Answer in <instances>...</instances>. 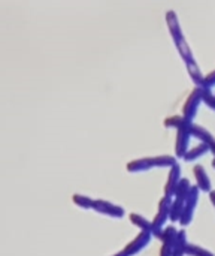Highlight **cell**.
I'll list each match as a JSON object with an SVG mask.
<instances>
[{"label": "cell", "instance_id": "6da1fadb", "mask_svg": "<svg viewBox=\"0 0 215 256\" xmlns=\"http://www.w3.org/2000/svg\"><path fill=\"white\" fill-rule=\"evenodd\" d=\"M166 22H168V27H169V30H171V34H172V38H174V40H175V45H177V48H178L181 57L186 60V58H189L190 56H193V54H192V50H190V46H189V44H187V40H186L183 32H181V27H180V24H178V18H177V15H175L174 10H169V12L166 14Z\"/></svg>", "mask_w": 215, "mask_h": 256}, {"label": "cell", "instance_id": "7a4b0ae2", "mask_svg": "<svg viewBox=\"0 0 215 256\" xmlns=\"http://www.w3.org/2000/svg\"><path fill=\"white\" fill-rule=\"evenodd\" d=\"M171 206H172V198L163 196L159 201V210L154 216L153 222V237L160 238L168 220H171Z\"/></svg>", "mask_w": 215, "mask_h": 256}, {"label": "cell", "instance_id": "3957f363", "mask_svg": "<svg viewBox=\"0 0 215 256\" xmlns=\"http://www.w3.org/2000/svg\"><path fill=\"white\" fill-rule=\"evenodd\" d=\"M199 195H201L199 188L198 186H192L190 194H189V196L184 201V212H183V216H181V220H180V224L183 226H189L192 224L193 216H195L196 206L199 202Z\"/></svg>", "mask_w": 215, "mask_h": 256}, {"label": "cell", "instance_id": "277c9868", "mask_svg": "<svg viewBox=\"0 0 215 256\" xmlns=\"http://www.w3.org/2000/svg\"><path fill=\"white\" fill-rule=\"evenodd\" d=\"M151 238H153V234H151V232L141 231L132 242L127 243V246H126L123 250H124V254L127 256L138 255L139 252H142V250L151 243Z\"/></svg>", "mask_w": 215, "mask_h": 256}, {"label": "cell", "instance_id": "5b68a950", "mask_svg": "<svg viewBox=\"0 0 215 256\" xmlns=\"http://www.w3.org/2000/svg\"><path fill=\"white\" fill-rule=\"evenodd\" d=\"M193 122H187L186 124L180 126L177 130V142H175V153L178 158H184L187 150H189V144H190V124Z\"/></svg>", "mask_w": 215, "mask_h": 256}, {"label": "cell", "instance_id": "8992f818", "mask_svg": "<svg viewBox=\"0 0 215 256\" xmlns=\"http://www.w3.org/2000/svg\"><path fill=\"white\" fill-rule=\"evenodd\" d=\"M178 230L174 225L165 226L160 240H162V248H160V256H172L174 250V244H175V238H177Z\"/></svg>", "mask_w": 215, "mask_h": 256}, {"label": "cell", "instance_id": "52a82bcc", "mask_svg": "<svg viewBox=\"0 0 215 256\" xmlns=\"http://www.w3.org/2000/svg\"><path fill=\"white\" fill-rule=\"evenodd\" d=\"M93 210L100 213V214L114 218V219H120V218L124 216V208L123 207H120L117 204H112V202H108V201H103V200H94Z\"/></svg>", "mask_w": 215, "mask_h": 256}, {"label": "cell", "instance_id": "ba28073f", "mask_svg": "<svg viewBox=\"0 0 215 256\" xmlns=\"http://www.w3.org/2000/svg\"><path fill=\"white\" fill-rule=\"evenodd\" d=\"M202 100V88H196L190 96L189 99L186 100L184 104V110H183V117L187 120V122H193L196 112H198V106Z\"/></svg>", "mask_w": 215, "mask_h": 256}, {"label": "cell", "instance_id": "9c48e42d", "mask_svg": "<svg viewBox=\"0 0 215 256\" xmlns=\"http://www.w3.org/2000/svg\"><path fill=\"white\" fill-rule=\"evenodd\" d=\"M180 182H181V166L178 164H175L169 170V174H168V180H166V184H165V196L174 198L175 189H177Z\"/></svg>", "mask_w": 215, "mask_h": 256}, {"label": "cell", "instance_id": "30bf717a", "mask_svg": "<svg viewBox=\"0 0 215 256\" xmlns=\"http://www.w3.org/2000/svg\"><path fill=\"white\" fill-rule=\"evenodd\" d=\"M193 174H195V178H196V186L199 188L201 192H211V180L205 171V168L202 165H196L193 168Z\"/></svg>", "mask_w": 215, "mask_h": 256}, {"label": "cell", "instance_id": "8fae6325", "mask_svg": "<svg viewBox=\"0 0 215 256\" xmlns=\"http://www.w3.org/2000/svg\"><path fill=\"white\" fill-rule=\"evenodd\" d=\"M190 135L198 138L201 142H205V144H210V146L214 142V136L205 128H202L199 124H195V123L190 124Z\"/></svg>", "mask_w": 215, "mask_h": 256}, {"label": "cell", "instance_id": "7c38bea8", "mask_svg": "<svg viewBox=\"0 0 215 256\" xmlns=\"http://www.w3.org/2000/svg\"><path fill=\"white\" fill-rule=\"evenodd\" d=\"M208 152H211L210 144L201 142L199 146H196V147L187 150V153H186V156H184V160H186V162H193V160L199 159L201 156H204V154L208 153Z\"/></svg>", "mask_w": 215, "mask_h": 256}, {"label": "cell", "instance_id": "4fadbf2b", "mask_svg": "<svg viewBox=\"0 0 215 256\" xmlns=\"http://www.w3.org/2000/svg\"><path fill=\"white\" fill-rule=\"evenodd\" d=\"M187 234L186 231H178L177 238H175V244H174V250H172V256H184L186 250H187Z\"/></svg>", "mask_w": 215, "mask_h": 256}, {"label": "cell", "instance_id": "5bb4252c", "mask_svg": "<svg viewBox=\"0 0 215 256\" xmlns=\"http://www.w3.org/2000/svg\"><path fill=\"white\" fill-rule=\"evenodd\" d=\"M127 171L132 172V174H136V172H144V171H148L151 170V162H150V158H144V159H136V160H132L127 164Z\"/></svg>", "mask_w": 215, "mask_h": 256}, {"label": "cell", "instance_id": "9a60e30c", "mask_svg": "<svg viewBox=\"0 0 215 256\" xmlns=\"http://www.w3.org/2000/svg\"><path fill=\"white\" fill-rule=\"evenodd\" d=\"M129 219H130V222H132L135 226H138L141 231H147V232H151V234H153V222H150V220L145 219L144 216H141V214H138V213H132V214L129 216Z\"/></svg>", "mask_w": 215, "mask_h": 256}, {"label": "cell", "instance_id": "2e32d148", "mask_svg": "<svg viewBox=\"0 0 215 256\" xmlns=\"http://www.w3.org/2000/svg\"><path fill=\"white\" fill-rule=\"evenodd\" d=\"M186 63H187V69H189V74H190V76L193 78V81L196 82V84H202V81H204V76H202V74H201V69H199V66H198V63L195 62V57L193 56H190L189 58H186Z\"/></svg>", "mask_w": 215, "mask_h": 256}, {"label": "cell", "instance_id": "e0dca14e", "mask_svg": "<svg viewBox=\"0 0 215 256\" xmlns=\"http://www.w3.org/2000/svg\"><path fill=\"white\" fill-rule=\"evenodd\" d=\"M151 166L153 168H172L177 164V159L172 156H156V158H150Z\"/></svg>", "mask_w": 215, "mask_h": 256}, {"label": "cell", "instance_id": "ac0fdd59", "mask_svg": "<svg viewBox=\"0 0 215 256\" xmlns=\"http://www.w3.org/2000/svg\"><path fill=\"white\" fill-rule=\"evenodd\" d=\"M190 189H192L190 180H189V178H181V182L178 183V186H177V189H175L174 198H175V200L186 201V198H187L189 194H190Z\"/></svg>", "mask_w": 215, "mask_h": 256}, {"label": "cell", "instance_id": "d6986e66", "mask_svg": "<svg viewBox=\"0 0 215 256\" xmlns=\"http://www.w3.org/2000/svg\"><path fill=\"white\" fill-rule=\"evenodd\" d=\"M72 201H73L75 206H78L82 210H93V206H94L93 198H90L87 195H81V194H75L72 196Z\"/></svg>", "mask_w": 215, "mask_h": 256}, {"label": "cell", "instance_id": "ffe728a7", "mask_svg": "<svg viewBox=\"0 0 215 256\" xmlns=\"http://www.w3.org/2000/svg\"><path fill=\"white\" fill-rule=\"evenodd\" d=\"M184 212V201L172 198V206H171V222H180L181 216Z\"/></svg>", "mask_w": 215, "mask_h": 256}, {"label": "cell", "instance_id": "44dd1931", "mask_svg": "<svg viewBox=\"0 0 215 256\" xmlns=\"http://www.w3.org/2000/svg\"><path fill=\"white\" fill-rule=\"evenodd\" d=\"M186 255H189V256H215L213 252H210V250L204 249L202 246H199V244H192V243H189V244H187Z\"/></svg>", "mask_w": 215, "mask_h": 256}, {"label": "cell", "instance_id": "7402d4cb", "mask_svg": "<svg viewBox=\"0 0 215 256\" xmlns=\"http://www.w3.org/2000/svg\"><path fill=\"white\" fill-rule=\"evenodd\" d=\"M187 123V120L184 118V117H180V116H174V117H169V118H166V122H165V126H168V128H175V129H178L180 126H183V124H186Z\"/></svg>", "mask_w": 215, "mask_h": 256}, {"label": "cell", "instance_id": "603a6c76", "mask_svg": "<svg viewBox=\"0 0 215 256\" xmlns=\"http://www.w3.org/2000/svg\"><path fill=\"white\" fill-rule=\"evenodd\" d=\"M202 100H204L210 108L215 110V96L208 90V88H204V90H202Z\"/></svg>", "mask_w": 215, "mask_h": 256}, {"label": "cell", "instance_id": "cb8c5ba5", "mask_svg": "<svg viewBox=\"0 0 215 256\" xmlns=\"http://www.w3.org/2000/svg\"><path fill=\"white\" fill-rule=\"evenodd\" d=\"M215 84V70H213L207 78H204V81H202V84L201 86H204V88H210V87H213Z\"/></svg>", "mask_w": 215, "mask_h": 256}, {"label": "cell", "instance_id": "d4e9b609", "mask_svg": "<svg viewBox=\"0 0 215 256\" xmlns=\"http://www.w3.org/2000/svg\"><path fill=\"white\" fill-rule=\"evenodd\" d=\"M210 201H211V204L214 206L215 208V190H211V192H210Z\"/></svg>", "mask_w": 215, "mask_h": 256}, {"label": "cell", "instance_id": "484cf974", "mask_svg": "<svg viewBox=\"0 0 215 256\" xmlns=\"http://www.w3.org/2000/svg\"><path fill=\"white\" fill-rule=\"evenodd\" d=\"M112 256H127V255L124 254V250H121V252H117V254H114Z\"/></svg>", "mask_w": 215, "mask_h": 256}]
</instances>
